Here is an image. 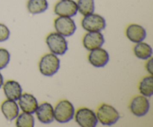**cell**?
I'll return each instance as SVG.
<instances>
[{
  "label": "cell",
  "instance_id": "1",
  "mask_svg": "<svg viewBox=\"0 0 153 127\" xmlns=\"http://www.w3.org/2000/svg\"><path fill=\"white\" fill-rule=\"evenodd\" d=\"M75 108L67 100L58 102L54 108V118L59 123H68L74 117Z\"/></svg>",
  "mask_w": 153,
  "mask_h": 127
},
{
  "label": "cell",
  "instance_id": "2",
  "mask_svg": "<svg viewBox=\"0 0 153 127\" xmlns=\"http://www.w3.org/2000/svg\"><path fill=\"white\" fill-rule=\"evenodd\" d=\"M97 117L103 126H112L120 119V114L114 107L108 104H102L97 108Z\"/></svg>",
  "mask_w": 153,
  "mask_h": 127
},
{
  "label": "cell",
  "instance_id": "3",
  "mask_svg": "<svg viewBox=\"0 0 153 127\" xmlns=\"http://www.w3.org/2000/svg\"><path fill=\"white\" fill-rule=\"evenodd\" d=\"M60 68V59L53 53L43 55L39 62V70L43 76H52Z\"/></svg>",
  "mask_w": 153,
  "mask_h": 127
},
{
  "label": "cell",
  "instance_id": "4",
  "mask_svg": "<svg viewBox=\"0 0 153 127\" xmlns=\"http://www.w3.org/2000/svg\"><path fill=\"white\" fill-rule=\"evenodd\" d=\"M46 42L51 52L56 55H63L68 49V43L65 37L58 32L48 34Z\"/></svg>",
  "mask_w": 153,
  "mask_h": 127
},
{
  "label": "cell",
  "instance_id": "5",
  "mask_svg": "<svg viewBox=\"0 0 153 127\" xmlns=\"http://www.w3.org/2000/svg\"><path fill=\"white\" fill-rule=\"evenodd\" d=\"M82 26L85 31L88 32L101 31L105 28L106 21L105 19L101 15L92 13L91 14L84 16L82 20Z\"/></svg>",
  "mask_w": 153,
  "mask_h": 127
},
{
  "label": "cell",
  "instance_id": "6",
  "mask_svg": "<svg viewBox=\"0 0 153 127\" xmlns=\"http://www.w3.org/2000/svg\"><path fill=\"white\" fill-rule=\"evenodd\" d=\"M75 120L82 127H95L98 123L95 112L88 108H81L77 110Z\"/></svg>",
  "mask_w": 153,
  "mask_h": 127
},
{
  "label": "cell",
  "instance_id": "7",
  "mask_svg": "<svg viewBox=\"0 0 153 127\" xmlns=\"http://www.w3.org/2000/svg\"><path fill=\"white\" fill-rule=\"evenodd\" d=\"M56 32L64 37H70L73 35L76 30V25L74 20L68 16H58L54 22Z\"/></svg>",
  "mask_w": 153,
  "mask_h": 127
},
{
  "label": "cell",
  "instance_id": "8",
  "mask_svg": "<svg viewBox=\"0 0 153 127\" xmlns=\"http://www.w3.org/2000/svg\"><path fill=\"white\" fill-rule=\"evenodd\" d=\"M150 103L147 97L143 95L134 97L131 100L129 105V108L131 113L136 117H141L145 116L149 112Z\"/></svg>",
  "mask_w": 153,
  "mask_h": 127
},
{
  "label": "cell",
  "instance_id": "9",
  "mask_svg": "<svg viewBox=\"0 0 153 127\" xmlns=\"http://www.w3.org/2000/svg\"><path fill=\"white\" fill-rule=\"evenodd\" d=\"M54 11L59 16L73 17L78 13L77 4L74 0H60L55 5Z\"/></svg>",
  "mask_w": 153,
  "mask_h": 127
},
{
  "label": "cell",
  "instance_id": "10",
  "mask_svg": "<svg viewBox=\"0 0 153 127\" xmlns=\"http://www.w3.org/2000/svg\"><path fill=\"white\" fill-rule=\"evenodd\" d=\"M84 47L88 51L94 50L102 47L105 43V38L103 34L100 31H93L85 34L83 40Z\"/></svg>",
  "mask_w": 153,
  "mask_h": 127
},
{
  "label": "cell",
  "instance_id": "11",
  "mask_svg": "<svg viewBox=\"0 0 153 127\" xmlns=\"http://www.w3.org/2000/svg\"><path fill=\"white\" fill-rule=\"evenodd\" d=\"M88 61L94 67L97 68L103 67L108 63L109 54L105 49L101 47L98 48L91 51L88 55Z\"/></svg>",
  "mask_w": 153,
  "mask_h": 127
},
{
  "label": "cell",
  "instance_id": "12",
  "mask_svg": "<svg viewBox=\"0 0 153 127\" xmlns=\"http://www.w3.org/2000/svg\"><path fill=\"white\" fill-rule=\"evenodd\" d=\"M36 116L41 123L49 124L55 120L54 108L49 102H43L38 106L35 111Z\"/></svg>",
  "mask_w": 153,
  "mask_h": 127
},
{
  "label": "cell",
  "instance_id": "13",
  "mask_svg": "<svg viewBox=\"0 0 153 127\" xmlns=\"http://www.w3.org/2000/svg\"><path fill=\"white\" fill-rule=\"evenodd\" d=\"M3 91L7 100L16 101L22 94V89L20 84L14 80H8L3 84Z\"/></svg>",
  "mask_w": 153,
  "mask_h": 127
},
{
  "label": "cell",
  "instance_id": "14",
  "mask_svg": "<svg viewBox=\"0 0 153 127\" xmlns=\"http://www.w3.org/2000/svg\"><path fill=\"white\" fill-rule=\"evenodd\" d=\"M18 100H19L18 105L22 111L30 114L35 113L36 109L38 106V102L34 95L28 93L22 94Z\"/></svg>",
  "mask_w": 153,
  "mask_h": 127
},
{
  "label": "cell",
  "instance_id": "15",
  "mask_svg": "<svg viewBox=\"0 0 153 127\" xmlns=\"http://www.w3.org/2000/svg\"><path fill=\"white\" fill-rule=\"evenodd\" d=\"M126 35L130 41L139 43L143 41L146 37V31L143 26L138 24H131L126 30Z\"/></svg>",
  "mask_w": 153,
  "mask_h": 127
},
{
  "label": "cell",
  "instance_id": "16",
  "mask_svg": "<svg viewBox=\"0 0 153 127\" xmlns=\"http://www.w3.org/2000/svg\"><path fill=\"white\" fill-rule=\"evenodd\" d=\"M1 111L4 117L7 120L11 121L19 115V105L14 100H6L1 103Z\"/></svg>",
  "mask_w": 153,
  "mask_h": 127
},
{
  "label": "cell",
  "instance_id": "17",
  "mask_svg": "<svg viewBox=\"0 0 153 127\" xmlns=\"http://www.w3.org/2000/svg\"><path fill=\"white\" fill-rule=\"evenodd\" d=\"M134 53L137 58L148 60L152 57V49L150 45L144 42H139L134 47Z\"/></svg>",
  "mask_w": 153,
  "mask_h": 127
},
{
  "label": "cell",
  "instance_id": "18",
  "mask_svg": "<svg viewBox=\"0 0 153 127\" xmlns=\"http://www.w3.org/2000/svg\"><path fill=\"white\" fill-rule=\"evenodd\" d=\"M49 7L47 0H28L27 2L28 11L31 14H39L46 11Z\"/></svg>",
  "mask_w": 153,
  "mask_h": 127
},
{
  "label": "cell",
  "instance_id": "19",
  "mask_svg": "<svg viewBox=\"0 0 153 127\" xmlns=\"http://www.w3.org/2000/svg\"><path fill=\"white\" fill-rule=\"evenodd\" d=\"M138 89L141 95L146 97H152L153 94V77L152 76L143 78L139 84Z\"/></svg>",
  "mask_w": 153,
  "mask_h": 127
},
{
  "label": "cell",
  "instance_id": "20",
  "mask_svg": "<svg viewBox=\"0 0 153 127\" xmlns=\"http://www.w3.org/2000/svg\"><path fill=\"white\" fill-rule=\"evenodd\" d=\"M77 4L78 11L83 16L91 14L94 13L95 9L94 0H78Z\"/></svg>",
  "mask_w": 153,
  "mask_h": 127
},
{
  "label": "cell",
  "instance_id": "21",
  "mask_svg": "<svg viewBox=\"0 0 153 127\" xmlns=\"http://www.w3.org/2000/svg\"><path fill=\"white\" fill-rule=\"evenodd\" d=\"M15 125L17 127H34V116L32 115V114L23 112L16 117Z\"/></svg>",
  "mask_w": 153,
  "mask_h": 127
},
{
  "label": "cell",
  "instance_id": "22",
  "mask_svg": "<svg viewBox=\"0 0 153 127\" xmlns=\"http://www.w3.org/2000/svg\"><path fill=\"white\" fill-rule=\"evenodd\" d=\"M10 60V52L4 48H0V70L5 68Z\"/></svg>",
  "mask_w": 153,
  "mask_h": 127
},
{
  "label": "cell",
  "instance_id": "23",
  "mask_svg": "<svg viewBox=\"0 0 153 127\" xmlns=\"http://www.w3.org/2000/svg\"><path fill=\"white\" fill-rule=\"evenodd\" d=\"M10 31L4 24L0 23V42H4L8 40Z\"/></svg>",
  "mask_w": 153,
  "mask_h": 127
},
{
  "label": "cell",
  "instance_id": "24",
  "mask_svg": "<svg viewBox=\"0 0 153 127\" xmlns=\"http://www.w3.org/2000/svg\"><path fill=\"white\" fill-rule=\"evenodd\" d=\"M146 69L148 71V73L152 76L153 74V67H152V59L151 58H149L148 59V61L146 64Z\"/></svg>",
  "mask_w": 153,
  "mask_h": 127
},
{
  "label": "cell",
  "instance_id": "25",
  "mask_svg": "<svg viewBox=\"0 0 153 127\" xmlns=\"http://www.w3.org/2000/svg\"><path fill=\"white\" fill-rule=\"evenodd\" d=\"M3 84H4V79H3V76L1 75V73H0V88L2 87Z\"/></svg>",
  "mask_w": 153,
  "mask_h": 127
}]
</instances>
